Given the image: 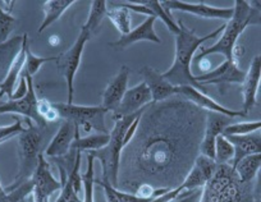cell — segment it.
<instances>
[{"instance_id":"cell-38","label":"cell","mask_w":261,"mask_h":202,"mask_svg":"<svg viewBox=\"0 0 261 202\" xmlns=\"http://www.w3.org/2000/svg\"><path fill=\"white\" fill-rule=\"evenodd\" d=\"M24 131V127L22 124L21 119L16 118V122L11 126L0 127V141L6 142L7 139H9L11 137L17 136V134H21Z\"/></svg>"},{"instance_id":"cell-16","label":"cell","mask_w":261,"mask_h":202,"mask_svg":"<svg viewBox=\"0 0 261 202\" xmlns=\"http://www.w3.org/2000/svg\"><path fill=\"white\" fill-rule=\"evenodd\" d=\"M140 74L142 76L144 82L151 92L152 104L163 103L170 97L177 96V87L165 81L162 73H159L156 69L145 66L140 69Z\"/></svg>"},{"instance_id":"cell-29","label":"cell","mask_w":261,"mask_h":202,"mask_svg":"<svg viewBox=\"0 0 261 202\" xmlns=\"http://www.w3.org/2000/svg\"><path fill=\"white\" fill-rule=\"evenodd\" d=\"M107 17L114 24L115 28L122 34V36L129 34L132 30V19L128 9L123 7H113L112 9H108Z\"/></svg>"},{"instance_id":"cell-17","label":"cell","mask_w":261,"mask_h":202,"mask_svg":"<svg viewBox=\"0 0 261 202\" xmlns=\"http://www.w3.org/2000/svg\"><path fill=\"white\" fill-rule=\"evenodd\" d=\"M155 22H156L155 17H147L140 26H137L134 30H130L129 34L124 35V36H120V39H118L117 41L110 42L109 46L113 47L114 50H124L127 47H129L130 45H134L140 41H150L160 44V39L154 28Z\"/></svg>"},{"instance_id":"cell-6","label":"cell","mask_w":261,"mask_h":202,"mask_svg":"<svg viewBox=\"0 0 261 202\" xmlns=\"http://www.w3.org/2000/svg\"><path fill=\"white\" fill-rule=\"evenodd\" d=\"M53 106L57 109L60 118L73 122L80 136L81 133L89 136L92 131L95 133H109L105 127V116L108 114V110H105L101 105L81 106L74 104L55 103Z\"/></svg>"},{"instance_id":"cell-2","label":"cell","mask_w":261,"mask_h":202,"mask_svg":"<svg viewBox=\"0 0 261 202\" xmlns=\"http://www.w3.org/2000/svg\"><path fill=\"white\" fill-rule=\"evenodd\" d=\"M225 24V23H224ZM224 24L206 36H197L195 31L187 28L183 22H178L179 34L175 35L174 62L167 72L162 73L163 78L175 87L192 86L199 91L206 94V89L196 81V76L191 72V63L195 53L200 46L209 39H214L224 30Z\"/></svg>"},{"instance_id":"cell-42","label":"cell","mask_w":261,"mask_h":202,"mask_svg":"<svg viewBox=\"0 0 261 202\" xmlns=\"http://www.w3.org/2000/svg\"><path fill=\"white\" fill-rule=\"evenodd\" d=\"M199 68L201 69L202 72H209L212 69V66H210V62L207 61L206 58L205 59H200L199 61Z\"/></svg>"},{"instance_id":"cell-5","label":"cell","mask_w":261,"mask_h":202,"mask_svg":"<svg viewBox=\"0 0 261 202\" xmlns=\"http://www.w3.org/2000/svg\"><path fill=\"white\" fill-rule=\"evenodd\" d=\"M247 184L240 182L229 164H217L213 177L202 187L200 202H252Z\"/></svg>"},{"instance_id":"cell-31","label":"cell","mask_w":261,"mask_h":202,"mask_svg":"<svg viewBox=\"0 0 261 202\" xmlns=\"http://www.w3.org/2000/svg\"><path fill=\"white\" fill-rule=\"evenodd\" d=\"M233 156H234V149L233 145L228 141V138L223 134H219L215 139V155L214 161L220 165V164H232Z\"/></svg>"},{"instance_id":"cell-35","label":"cell","mask_w":261,"mask_h":202,"mask_svg":"<svg viewBox=\"0 0 261 202\" xmlns=\"http://www.w3.org/2000/svg\"><path fill=\"white\" fill-rule=\"evenodd\" d=\"M14 23H16V18L12 16V13L4 11L0 4V44L8 41L9 35L13 31Z\"/></svg>"},{"instance_id":"cell-13","label":"cell","mask_w":261,"mask_h":202,"mask_svg":"<svg viewBox=\"0 0 261 202\" xmlns=\"http://www.w3.org/2000/svg\"><path fill=\"white\" fill-rule=\"evenodd\" d=\"M232 123V118L215 111H206L205 117V127L202 139L200 142V155L214 160L215 155V139L219 134L223 133L224 128Z\"/></svg>"},{"instance_id":"cell-30","label":"cell","mask_w":261,"mask_h":202,"mask_svg":"<svg viewBox=\"0 0 261 202\" xmlns=\"http://www.w3.org/2000/svg\"><path fill=\"white\" fill-rule=\"evenodd\" d=\"M32 192H34V182L30 178L22 183L13 184L6 194L0 196V202H27V198Z\"/></svg>"},{"instance_id":"cell-3","label":"cell","mask_w":261,"mask_h":202,"mask_svg":"<svg viewBox=\"0 0 261 202\" xmlns=\"http://www.w3.org/2000/svg\"><path fill=\"white\" fill-rule=\"evenodd\" d=\"M256 23H260V8H255L250 2H246V0H236L234 7H233V16L224 24L220 39L212 46L204 47L196 55V59L200 61L213 54H222L225 61L237 62L234 59V47L238 39L250 24Z\"/></svg>"},{"instance_id":"cell-21","label":"cell","mask_w":261,"mask_h":202,"mask_svg":"<svg viewBox=\"0 0 261 202\" xmlns=\"http://www.w3.org/2000/svg\"><path fill=\"white\" fill-rule=\"evenodd\" d=\"M228 141L233 145L234 149V156L230 166L234 168L238 161L245 156L252 155V154H260L261 150V134L260 131L252 132V133L243 134V136H225Z\"/></svg>"},{"instance_id":"cell-47","label":"cell","mask_w":261,"mask_h":202,"mask_svg":"<svg viewBox=\"0 0 261 202\" xmlns=\"http://www.w3.org/2000/svg\"><path fill=\"white\" fill-rule=\"evenodd\" d=\"M2 103H3V101H2V100H0V104H2Z\"/></svg>"},{"instance_id":"cell-46","label":"cell","mask_w":261,"mask_h":202,"mask_svg":"<svg viewBox=\"0 0 261 202\" xmlns=\"http://www.w3.org/2000/svg\"><path fill=\"white\" fill-rule=\"evenodd\" d=\"M2 143H4V142H3V141H0V145H2Z\"/></svg>"},{"instance_id":"cell-20","label":"cell","mask_w":261,"mask_h":202,"mask_svg":"<svg viewBox=\"0 0 261 202\" xmlns=\"http://www.w3.org/2000/svg\"><path fill=\"white\" fill-rule=\"evenodd\" d=\"M74 137H76V126L73 122L64 121V123L59 127L57 134L45 150V155L53 159L67 156L71 151Z\"/></svg>"},{"instance_id":"cell-14","label":"cell","mask_w":261,"mask_h":202,"mask_svg":"<svg viewBox=\"0 0 261 202\" xmlns=\"http://www.w3.org/2000/svg\"><path fill=\"white\" fill-rule=\"evenodd\" d=\"M245 77L246 71L238 67L237 62L224 61L219 67H217L213 71L206 72L201 76H196V81L204 87L206 84H242Z\"/></svg>"},{"instance_id":"cell-18","label":"cell","mask_w":261,"mask_h":202,"mask_svg":"<svg viewBox=\"0 0 261 202\" xmlns=\"http://www.w3.org/2000/svg\"><path fill=\"white\" fill-rule=\"evenodd\" d=\"M129 74L130 69L127 66H122L119 72L117 73V76L114 78H112V81L109 82V84L105 89L104 94H102L101 106L105 110L114 111L119 106L125 91L128 90L127 86Z\"/></svg>"},{"instance_id":"cell-26","label":"cell","mask_w":261,"mask_h":202,"mask_svg":"<svg viewBox=\"0 0 261 202\" xmlns=\"http://www.w3.org/2000/svg\"><path fill=\"white\" fill-rule=\"evenodd\" d=\"M261 166V154H252L241 159L234 166V171L242 183H251Z\"/></svg>"},{"instance_id":"cell-40","label":"cell","mask_w":261,"mask_h":202,"mask_svg":"<svg viewBox=\"0 0 261 202\" xmlns=\"http://www.w3.org/2000/svg\"><path fill=\"white\" fill-rule=\"evenodd\" d=\"M115 193H117L119 202H150L151 199H144L137 197L135 193H129V192L120 191V189L115 188Z\"/></svg>"},{"instance_id":"cell-1","label":"cell","mask_w":261,"mask_h":202,"mask_svg":"<svg viewBox=\"0 0 261 202\" xmlns=\"http://www.w3.org/2000/svg\"><path fill=\"white\" fill-rule=\"evenodd\" d=\"M140 123L144 124L151 133L142 132L137 137L136 141H140L139 145L135 146L137 159V166L140 168V173L154 177L158 181H164L165 174H174L175 181L180 177L183 178V173L187 176L192 166L193 161H191L190 156L192 153L183 151V134L178 131H154L152 127L142 118ZM180 184V182H177Z\"/></svg>"},{"instance_id":"cell-45","label":"cell","mask_w":261,"mask_h":202,"mask_svg":"<svg viewBox=\"0 0 261 202\" xmlns=\"http://www.w3.org/2000/svg\"><path fill=\"white\" fill-rule=\"evenodd\" d=\"M27 202H35V198H34V194H30L29 198H27Z\"/></svg>"},{"instance_id":"cell-12","label":"cell","mask_w":261,"mask_h":202,"mask_svg":"<svg viewBox=\"0 0 261 202\" xmlns=\"http://www.w3.org/2000/svg\"><path fill=\"white\" fill-rule=\"evenodd\" d=\"M152 104V96L149 87L145 82H141L137 86L127 90L120 101L119 106L113 111V119L123 118V117L132 116L135 113L144 110L149 105Z\"/></svg>"},{"instance_id":"cell-39","label":"cell","mask_w":261,"mask_h":202,"mask_svg":"<svg viewBox=\"0 0 261 202\" xmlns=\"http://www.w3.org/2000/svg\"><path fill=\"white\" fill-rule=\"evenodd\" d=\"M95 183L99 184L100 187H102L107 202H119L117 193H115V187H113L112 184L109 183V181L101 179V181H95Z\"/></svg>"},{"instance_id":"cell-32","label":"cell","mask_w":261,"mask_h":202,"mask_svg":"<svg viewBox=\"0 0 261 202\" xmlns=\"http://www.w3.org/2000/svg\"><path fill=\"white\" fill-rule=\"evenodd\" d=\"M94 161L92 155L87 154V169L82 174V183H84V202H94Z\"/></svg>"},{"instance_id":"cell-7","label":"cell","mask_w":261,"mask_h":202,"mask_svg":"<svg viewBox=\"0 0 261 202\" xmlns=\"http://www.w3.org/2000/svg\"><path fill=\"white\" fill-rule=\"evenodd\" d=\"M29 127L24 128L21 134H18V153H19V171L16 178V183H22L23 181L31 178L41 155L42 134L40 128L26 119Z\"/></svg>"},{"instance_id":"cell-41","label":"cell","mask_w":261,"mask_h":202,"mask_svg":"<svg viewBox=\"0 0 261 202\" xmlns=\"http://www.w3.org/2000/svg\"><path fill=\"white\" fill-rule=\"evenodd\" d=\"M200 196H201V188L196 189L193 193L188 194V196L183 197V198L174 199V201H172V202H197V199L200 198Z\"/></svg>"},{"instance_id":"cell-36","label":"cell","mask_w":261,"mask_h":202,"mask_svg":"<svg viewBox=\"0 0 261 202\" xmlns=\"http://www.w3.org/2000/svg\"><path fill=\"white\" fill-rule=\"evenodd\" d=\"M79 194L80 193L74 188L72 179L69 177H67V181L63 183L60 196L58 197V199L55 202H82L80 199Z\"/></svg>"},{"instance_id":"cell-8","label":"cell","mask_w":261,"mask_h":202,"mask_svg":"<svg viewBox=\"0 0 261 202\" xmlns=\"http://www.w3.org/2000/svg\"><path fill=\"white\" fill-rule=\"evenodd\" d=\"M90 37H91V35L81 28V32H80L74 44L65 53L57 56V61H55L57 62L58 69H59V73L64 77L65 83H67V94H68L67 95V97H68L67 104H73L74 77H76L77 71L80 68L82 53H84V49L87 42H89Z\"/></svg>"},{"instance_id":"cell-19","label":"cell","mask_w":261,"mask_h":202,"mask_svg":"<svg viewBox=\"0 0 261 202\" xmlns=\"http://www.w3.org/2000/svg\"><path fill=\"white\" fill-rule=\"evenodd\" d=\"M261 81V61L260 56H255L251 61L250 68L246 72V77L242 82V95H243V113L247 116L250 110H252L257 104L258 87Z\"/></svg>"},{"instance_id":"cell-24","label":"cell","mask_w":261,"mask_h":202,"mask_svg":"<svg viewBox=\"0 0 261 202\" xmlns=\"http://www.w3.org/2000/svg\"><path fill=\"white\" fill-rule=\"evenodd\" d=\"M76 3V0H46L42 4V11H44V21L39 27V34L51 26L53 23L58 21L60 17L64 14V12Z\"/></svg>"},{"instance_id":"cell-27","label":"cell","mask_w":261,"mask_h":202,"mask_svg":"<svg viewBox=\"0 0 261 202\" xmlns=\"http://www.w3.org/2000/svg\"><path fill=\"white\" fill-rule=\"evenodd\" d=\"M107 4L108 2H104V0H95V2H92L86 23L82 24L81 28L89 32L90 35L94 34V32L99 28L102 19L107 17V12H108Z\"/></svg>"},{"instance_id":"cell-15","label":"cell","mask_w":261,"mask_h":202,"mask_svg":"<svg viewBox=\"0 0 261 202\" xmlns=\"http://www.w3.org/2000/svg\"><path fill=\"white\" fill-rule=\"evenodd\" d=\"M177 96H180L182 99L187 100V101L192 103L193 105L199 106V108L204 109V110L206 109V111H215V113L223 114V116H227L229 118H236V117H242L243 118V117H246L243 111H236L224 108L219 103H217L215 100H213L212 97L207 96L206 94L199 91V90L192 86L177 87Z\"/></svg>"},{"instance_id":"cell-4","label":"cell","mask_w":261,"mask_h":202,"mask_svg":"<svg viewBox=\"0 0 261 202\" xmlns=\"http://www.w3.org/2000/svg\"><path fill=\"white\" fill-rule=\"evenodd\" d=\"M150 106V105H149ZM146 110V108L144 110L139 111V113H135L132 116L123 117V118L117 119L114 121V127H113V131L110 132V138L108 142L107 146H104L102 149L96 150V151H90V155H92V158L100 160L102 166V179L105 181H109V183L113 187L118 188V182H119V170H120V159H122V153L123 150L125 149L124 143V136L127 133L129 126L135 122V119L139 116H141L144 111Z\"/></svg>"},{"instance_id":"cell-37","label":"cell","mask_w":261,"mask_h":202,"mask_svg":"<svg viewBox=\"0 0 261 202\" xmlns=\"http://www.w3.org/2000/svg\"><path fill=\"white\" fill-rule=\"evenodd\" d=\"M37 111H39L40 117L44 119L45 122H57L60 118L59 114H58L57 109L53 106V104L50 101H47L46 99H39V103H37Z\"/></svg>"},{"instance_id":"cell-28","label":"cell","mask_w":261,"mask_h":202,"mask_svg":"<svg viewBox=\"0 0 261 202\" xmlns=\"http://www.w3.org/2000/svg\"><path fill=\"white\" fill-rule=\"evenodd\" d=\"M135 2L141 4V6L146 7V8H149L150 11H151L152 17L162 19L172 34H179V26L175 23L174 19L172 18V16H169V14L164 11V8L162 7V3H160V2H158V0H135Z\"/></svg>"},{"instance_id":"cell-11","label":"cell","mask_w":261,"mask_h":202,"mask_svg":"<svg viewBox=\"0 0 261 202\" xmlns=\"http://www.w3.org/2000/svg\"><path fill=\"white\" fill-rule=\"evenodd\" d=\"M31 181L34 182V198L35 202H47L49 197L54 192L62 189L63 183L54 178L50 170V164L45 160L44 154L39 156L37 166L31 176Z\"/></svg>"},{"instance_id":"cell-44","label":"cell","mask_w":261,"mask_h":202,"mask_svg":"<svg viewBox=\"0 0 261 202\" xmlns=\"http://www.w3.org/2000/svg\"><path fill=\"white\" fill-rule=\"evenodd\" d=\"M7 193V189L3 188V186H2V183H0V196H3V194Z\"/></svg>"},{"instance_id":"cell-9","label":"cell","mask_w":261,"mask_h":202,"mask_svg":"<svg viewBox=\"0 0 261 202\" xmlns=\"http://www.w3.org/2000/svg\"><path fill=\"white\" fill-rule=\"evenodd\" d=\"M26 77L27 81V92L22 99L18 100H9L6 103L0 104V114H18V116L26 117V119L34 121L39 128H45L46 122L40 117L37 111V103H39V97L36 95L35 90L34 79L31 76L22 72Z\"/></svg>"},{"instance_id":"cell-43","label":"cell","mask_w":261,"mask_h":202,"mask_svg":"<svg viewBox=\"0 0 261 202\" xmlns=\"http://www.w3.org/2000/svg\"><path fill=\"white\" fill-rule=\"evenodd\" d=\"M49 42H50V45H51V46H58V45L60 44V39L58 36H51V37H50Z\"/></svg>"},{"instance_id":"cell-33","label":"cell","mask_w":261,"mask_h":202,"mask_svg":"<svg viewBox=\"0 0 261 202\" xmlns=\"http://www.w3.org/2000/svg\"><path fill=\"white\" fill-rule=\"evenodd\" d=\"M261 122H241V123H230L223 131V136H243V134L252 133V132L260 131Z\"/></svg>"},{"instance_id":"cell-23","label":"cell","mask_w":261,"mask_h":202,"mask_svg":"<svg viewBox=\"0 0 261 202\" xmlns=\"http://www.w3.org/2000/svg\"><path fill=\"white\" fill-rule=\"evenodd\" d=\"M22 41H23V35L14 36L8 41L0 44V82L4 81L12 63L21 51Z\"/></svg>"},{"instance_id":"cell-10","label":"cell","mask_w":261,"mask_h":202,"mask_svg":"<svg viewBox=\"0 0 261 202\" xmlns=\"http://www.w3.org/2000/svg\"><path fill=\"white\" fill-rule=\"evenodd\" d=\"M160 3H162V7L169 16L174 11L185 12V13L193 14V16L207 19H225V21H229L233 16V8L212 7L207 6L204 2L188 3V2H180V0H165V2H160Z\"/></svg>"},{"instance_id":"cell-34","label":"cell","mask_w":261,"mask_h":202,"mask_svg":"<svg viewBox=\"0 0 261 202\" xmlns=\"http://www.w3.org/2000/svg\"><path fill=\"white\" fill-rule=\"evenodd\" d=\"M51 61H57V56H51V58H41V56H37L32 53L30 47H27L26 50V63H24V68L23 72L27 73L29 76L34 77L35 74L39 72V69L41 68L42 64L47 63V62Z\"/></svg>"},{"instance_id":"cell-22","label":"cell","mask_w":261,"mask_h":202,"mask_svg":"<svg viewBox=\"0 0 261 202\" xmlns=\"http://www.w3.org/2000/svg\"><path fill=\"white\" fill-rule=\"evenodd\" d=\"M27 47H29V36H27V34H23V41H22L21 51H19L18 55L16 56L14 62L12 63L11 68H9L4 81L0 82V99H2L4 95H8L9 99H11L12 95H13L17 86V82H18L22 72H23L24 63H26Z\"/></svg>"},{"instance_id":"cell-25","label":"cell","mask_w":261,"mask_h":202,"mask_svg":"<svg viewBox=\"0 0 261 202\" xmlns=\"http://www.w3.org/2000/svg\"><path fill=\"white\" fill-rule=\"evenodd\" d=\"M109 133H91L89 136L80 137V134L76 131V137H74L73 142H72L71 151H76V153L96 151V150L107 146L108 142H109Z\"/></svg>"}]
</instances>
